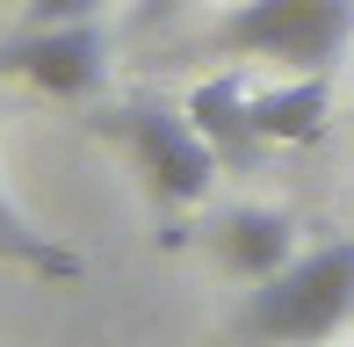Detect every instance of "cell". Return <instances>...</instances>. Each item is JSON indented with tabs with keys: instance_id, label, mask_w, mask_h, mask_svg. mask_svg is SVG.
<instances>
[{
	"instance_id": "6da1fadb",
	"label": "cell",
	"mask_w": 354,
	"mask_h": 347,
	"mask_svg": "<svg viewBox=\"0 0 354 347\" xmlns=\"http://www.w3.org/2000/svg\"><path fill=\"white\" fill-rule=\"evenodd\" d=\"M354 319V239L311 246L268 282H246V304L232 311L239 347H318Z\"/></svg>"
},
{
	"instance_id": "7a4b0ae2",
	"label": "cell",
	"mask_w": 354,
	"mask_h": 347,
	"mask_svg": "<svg viewBox=\"0 0 354 347\" xmlns=\"http://www.w3.org/2000/svg\"><path fill=\"white\" fill-rule=\"evenodd\" d=\"M102 131L123 145L138 188L159 203V210H196V203L217 188V174H224L217 145L196 131V116H188V109L131 102V109H116V116H102Z\"/></svg>"
},
{
	"instance_id": "3957f363",
	"label": "cell",
	"mask_w": 354,
	"mask_h": 347,
	"mask_svg": "<svg viewBox=\"0 0 354 347\" xmlns=\"http://www.w3.org/2000/svg\"><path fill=\"white\" fill-rule=\"evenodd\" d=\"M354 37V0H239L203 51L275 58L289 73H333Z\"/></svg>"
},
{
	"instance_id": "277c9868",
	"label": "cell",
	"mask_w": 354,
	"mask_h": 347,
	"mask_svg": "<svg viewBox=\"0 0 354 347\" xmlns=\"http://www.w3.org/2000/svg\"><path fill=\"white\" fill-rule=\"evenodd\" d=\"M0 73H8V80H29L37 94L80 102V94H94V87H102V73H109V37H102L94 22L22 29L15 44H0Z\"/></svg>"
},
{
	"instance_id": "5b68a950",
	"label": "cell",
	"mask_w": 354,
	"mask_h": 347,
	"mask_svg": "<svg viewBox=\"0 0 354 347\" xmlns=\"http://www.w3.org/2000/svg\"><path fill=\"white\" fill-rule=\"evenodd\" d=\"M210 254L232 282H268L275 268L297 261V225L289 210H268V203H239L210 225Z\"/></svg>"
},
{
	"instance_id": "8992f818",
	"label": "cell",
	"mask_w": 354,
	"mask_h": 347,
	"mask_svg": "<svg viewBox=\"0 0 354 347\" xmlns=\"http://www.w3.org/2000/svg\"><path fill=\"white\" fill-rule=\"evenodd\" d=\"M181 109L196 116V131H203V138L217 145L224 174H246V167H253V160L268 152L261 123H253V87L239 80V73H217V80H196Z\"/></svg>"
},
{
	"instance_id": "52a82bcc",
	"label": "cell",
	"mask_w": 354,
	"mask_h": 347,
	"mask_svg": "<svg viewBox=\"0 0 354 347\" xmlns=\"http://www.w3.org/2000/svg\"><path fill=\"white\" fill-rule=\"evenodd\" d=\"M253 123H261L268 145H311V138H326L333 80L326 73H297V80H282V87H261L253 94Z\"/></svg>"
},
{
	"instance_id": "ba28073f",
	"label": "cell",
	"mask_w": 354,
	"mask_h": 347,
	"mask_svg": "<svg viewBox=\"0 0 354 347\" xmlns=\"http://www.w3.org/2000/svg\"><path fill=\"white\" fill-rule=\"evenodd\" d=\"M0 261H8V268H29V275H44V282H73L80 275V254L58 246L44 225H29L22 203H15L8 188H0Z\"/></svg>"
},
{
	"instance_id": "9c48e42d",
	"label": "cell",
	"mask_w": 354,
	"mask_h": 347,
	"mask_svg": "<svg viewBox=\"0 0 354 347\" xmlns=\"http://www.w3.org/2000/svg\"><path fill=\"white\" fill-rule=\"evenodd\" d=\"M109 0H22V29H51V22H94Z\"/></svg>"
},
{
	"instance_id": "30bf717a",
	"label": "cell",
	"mask_w": 354,
	"mask_h": 347,
	"mask_svg": "<svg viewBox=\"0 0 354 347\" xmlns=\"http://www.w3.org/2000/svg\"><path fill=\"white\" fill-rule=\"evenodd\" d=\"M152 8H188V0H152Z\"/></svg>"
}]
</instances>
